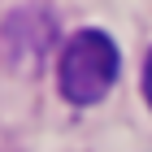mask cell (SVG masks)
Segmentation results:
<instances>
[{
  "label": "cell",
  "instance_id": "1",
  "mask_svg": "<svg viewBox=\"0 0 152 152\" xmlns=\"http://www.w3.org/2000/svg\"><path fill=\"white\" fill-rule=\"evenodd\" d=\"M113 83H117V44L104 31H78L65 39L57 61V87L70 104L78 109L100 104Z\"/></svg>",
  "mask_w": 152,
  "mask_h": 152
},
{
  "label": "cell",
  "instance_id": "2",
  "mask_svg": "<svg viewBox=\"0 0 152 152\" xmlns=\"http://www.w3.org/2000/svg\"><path fill=\"white\" fill-rule=\"evenodd\" d=\"M143 96H148V104H152V52L143 61Z\"/></svg>",
  "mask_w": 152,
  "mask_h": 152
}]
</instances>
